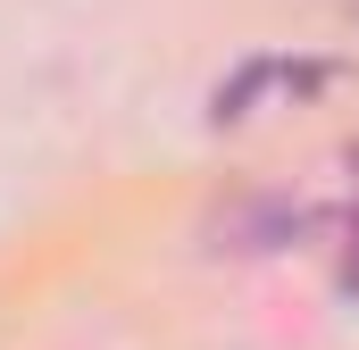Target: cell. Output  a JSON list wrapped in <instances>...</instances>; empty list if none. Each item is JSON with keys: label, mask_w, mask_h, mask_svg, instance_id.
<instances>
[{"label": "cell", "mask_w": 359, "mask_h": 350, "mask_svg": "<svg viewBox=\"0 0 359 350\" xmlns=\"http://www.w3.org/2000/svg\"><path fill=\"white\" fill-rule=\"evenodd\" d=\"M343 284L359 292V217H351V242H343Z\"/></svg>", "instance_id": "1"}]
</instances>
